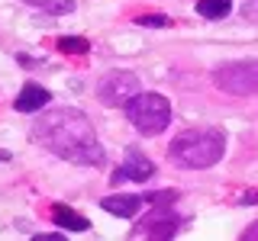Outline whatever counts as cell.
I'll return each instance as SVG.
<instances>
[{
    "mask_svg": "<svg viewBox=\"0 0 258 241\" xmlns=\"http://www.w3.org/2000/svg\"><path fill=\"white\" fill-rule=\"evenodd\" d=\"M58 52H64V55H87L91 52V42H87L84 36H61L58 39Z\"/></svg>",
    "mask_w": 258,
    "mask_h": 241,
    "instance_id": "obj_13",
    "label": "cell"
},
{
    "mask_svg": "<svg viewBox=\"0 0 258 241\" xmlns=\"http://www.w3.org/2000/svg\"><path fill=\"white\" fill-rule=\"evenodd\" d=\"M242 238H245V241H258V222H252V225H248V228H245V235H242Z\"/></svg>",
    "mask_w": 258,
    "mask_h": 241,
    "instance_id": "obj_19",
    "label": "cell"
},
{
    "mask_svg": "<svg viewBox=\"0 0 258 241\" xmlns=\"http://www.w3.org/2000/svg\"><path fill=\"white\" fill-rule=\"evenodd\" d=\"M174 199H177V193H174V190H161V193H158V190H152L149 196H145V203H155V206H171Z\"/></svg>",
    "mask_w": 258,
    "mask_h": 241,
    "instance_id": "obj_15",
    "label": "cell"
},
{
    "mask_svg": "<svg viewBox=\"0 0 258 241\" xmlns=\"http://www.w3.org/2000/svg\"><path fill=\"white\" fill-rule=\"evenodd\" d=\"M239 206H258V190H245L239 196Z\"/></svg>",
    "mask_w": 258,
    "mask_h": 241,
    "instance_id": "obj_17",
    "label": "cell"
},
{
    "mask_svg": "<svg viewBox=\"0 0 258 241\" xmlns=\"http://www.w3.org/2000/svg\"><path fill=\"white\" fill-rule=\"evenodd\" d=\"M197 13L204 20H226L232 13V0H197Z\"/></svg>",
    "mask_w": 258,
    "mask_h": 241,
    "instance_id": "obj_11",
    "label": "cell"
},
{
    "mask_svg": "<svg viewBox=\"0 0 258 241\" xmlns=\"http://www.w3.org/2000/svg\"><path fill=\"white\" fill-rule=\"evenodd\" d=\"M52 222L58 225L61 231H87V228H91L87 215H81L78 209H71L68 203H55L52 206Z\"/></svg>",
    "mask_w": 258,
    "mask_h": 241,
    "instance_id": "obj_10",
    "label": "cell"
},
{
    "mask_svg": "<svg viewBox=\"0 0 258 241\" xmlns=\"http://www.w3.org/2000/svg\"><path fill=\"white\" fill-rule=\"evenodd\" d=\"M184 219L174 212L171 206H155L152 212H145L133 228V238H155V241H171L177 231H181Z\"/></svg>",
    "mask_w": 258,
    "mask_h": 241,
    "instance_id": "obj_6",
    "label": "cell"
},
{
    "mask_svg": "<svg viewBox=\"0 0 258 241\" xmlns=\"http://www.w3.org/2000/svg\"><path fill=\"white\" fill-rule=\"evenodd\" d=\"M48 103H52V93L45 90L42 84H26L13 100V109L23 112V116H32V112H42Z\"/></svg>",
    "mask_w": 258,
    "mask_h": 241,
    "instance_id": "obj_9",
    "label": "cell"
},
{
    "mask_svg": "<svg viewBox=\"0 0 258 241\" xmlns=\"http://www.w3.org/2000/svg\"><path fill=\"white\" fill-rule=\"evenodd\" d=\"M226 155V132L220 129H184L168 145V161L184 171H207Z\"/></svg>",
    "mask_w": 258,
    "mask_h": 241,
    "instance_id": "obj_2",
    "label": "cell"
},
{
    "mask_svg": "<svg viewBox=\"0 0 258 241\" xmlns=\"http://www.w3.org/2000/svg\"><path fill=\"white\" fill-rule=\"evenodd\" d=\"M26 7H36V10H42L48 16H68L75 13V0H23Z\"/></svg>",
    "mask_w": 258,
    "mask_h": 241,
    "instance_id": "obj_12",
    "label": "cell"
},
{
    "mask_svg": "<svg viewBox=\"0 0 258 241\" xmlns=\"http://www.w3.org/2000/svg\"><path fill=\"white\" fill-rule=\"evenodd\" d=\"M136 26L165 29V26H171V16H165V13H142V16H136Z\"/></svg>",
    "mask_w": 258,
    "mask_h": 241,
    "instance_id": "obj_14",
    "label": "cell"
},
{
    "mask_svg": "<svg viewBox=\"0 0 258 241\" xmlns=\"http://www.w3.org/2000/svg\"><path fill=\"white\" fill-rule=\"evenodd\" d=\"M0 161H10V151H0Z\"/></svg>",
    "mask_w": 258,
    "mask_h": 241,
    "instance_id": "obj_20",
    "label": "cell"
},
{
    "mask_svg": "<svg viewBox=\"0 0 258 241\" xmlns=\"http://www.w3.org/2000/svg\"><path fill=\"white\" fill-rule=\"evenodd\" d=\"M242 16H245L248 23H258V0H245V4H242Z\"/></svg>",
    "mask_w": 258,
    "mask_h": 241,
    "instance_id": "obj_16",
    "label": "cell"
},
{
    "mask_svg": "<svg viewBox=\"0 0 258 241\" xmlns=\"http://www.w3.org/2000/svg\"><path fill=\"white\" fill-rule=\"evenodd\" d=\"M213 87L229 96H255L258 93V58L220 64L213 71Z\"/></svg>",
    "mask_w": 258,
    "mask_h": 241,
    "instance_id": "obj_4",
    "label": "cell"
},
{
    "mask_svg": "<svg viewBox=\"0 0 258 241\" xmlns=\"http://www.w3.org/2000/svg\"><path fill=\"white\" fill-rule=\"evenodd\" d=\"M155 177V164H152L149 158L142 155V151H126L123 164H119V171L113 174V183L119 180H133V183H145Z\"/></svg>",
    "mask_w": 258,
    "mask_h": 241,
    "instance_id": "obj_7",
    "label": "cell"
},
{
    "mask_svg": "<svg viewBox=\"0 0 258 241\" xmlns=\"http://www.w3.org/2000/svg\"><path fill=\"white\" fill-rule=\"evenodd\" d=\"M139 90H142L139 74L119 68V71H107V74L100 77V84H97V100L107 103V106H126Z\"/></svg>",
    "mask_w": 258,
    "mask_h": 241,
    "instance_id": "obj_5",
    "label": "cell"
},
{
    "mask_svg": "<svg viewBox=\"0 0 258 241\" xmlns=\"http://www.w3.org/2000/svg\"><path fill=\"white\" fill-rule=\"evenodd\" d=\"M145 206V196H136V193H110V196L100 199L103 212H113L116 219H136Z\"/></svg>",
    "mask_w": 258,
    "mask_h": 241,
    "instance_id": "obj_8",
    "label": "cell"
},
{
    "mask_svg": "<svg viewBox=\"0 0 258 241\" xmlns=\"http://www.w3.org/2000/svg\"><path fill=\"white\" fill-rule=\"evenodd\" d=\"M32 241H64V231L58 228V231H52V235H36Z\"/></svg>",
    "mask_w": 258,
    "mask_h": 241,
    "instance_id": "obj_18",
    "label": "cell"
},
{
    "mask_svg": "<svg viewBox=\"0 0 258 241\" xmlns=\"http://www.w3.org/2000/svg\"><path fill=\"white\" fill-rule=\"evenodd\" d=\"M126 119L133 129H139L142 135H158L171 126V100L161 93H145L139 90L133 100L123 106Z\"/></svg>",
    "mask_w": 258,
    "mask_h": 241,
    "instance_id": "obj_3",
    "label": "cell"
},
{
    "mask_svg": "<svg viewBox=\"0 0 258 241\" xmlns=\"http://www.w3.org/2000/svg\"><path fill=\"white\" fill-rule=\"evenodd\" d=\"M29 139L42 145L45 151L58 155L68 164L78 167H103L107 151L97 142V132L91 119L75 106H58V109H42L39 119L32 123Z\"/></svg>",
    "mask_w": 258,
    "mask_h": 241,
    "instance_id": "obj_1",
    "label": "cell"
}]
</instances>
